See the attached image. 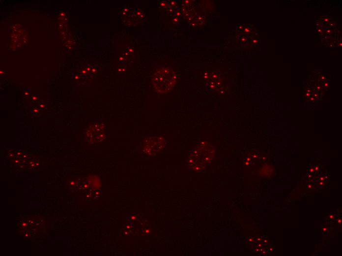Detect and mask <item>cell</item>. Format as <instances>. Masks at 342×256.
<instances>
[{
  "instance_id": "cell-1",
  "label": "cell",
  "mask_w": 342,
  "mask_h": 256,
  "mask_svg": "<svg viewBox=\"0 0 342 256\" xmlns=\"http://www.w3.org/2000/svg\"><path fill=\"white\" fill-rule=\"evenodd\" d=\"M215 155L213 146L207 142H202L190 152L188 160V167L198 172L204 169L211 162Z\"/></svg>"
},
{
  "instance_id": "cell-2",
  "label": "cell",
  "mask_w": 342,
  "mask_h": 256,
  "mask_svg": "<svg viewBox=\"0 0 342 256\" xmlns=\"http://www.w3.org/2000/svg\"><path fill=\"white\" fill-rule=\"evenodd\" d=\"M176 80V74L172 68L162 66L154 73L152 84L158 93H166L173 88Z\"/></svg>"
},
{
  "instance_id": "cell-3",
  "label": "cell",
  "mask_w": 342,
  "mask_h": 256,
  "mask_svg": "<svg viewBox=\"0 0 342 256\" xmlns=\"http://www.w3.org/2000/svg\"><path fill=\"white\" fill-rule=\"evenodd\" d=\"M106 128L101 123H95L91 125L86 131V137L89 141L92 142H100L105 136Z\"/></svg>"
},
{
  "instance_id": "cell-4",
  "label": "cell",
  "mask_w": 342,
  "mask_h": 256,
  "mask_svg": "<svg viewBox=\"0 0 342 256\" xmlns=\"http://www.w3.org/2000/svg\"><path fill=\"white\" fill-rule=\"evenodd\" d=\"M164 145V140L160 137H148L144 142V149L147 154L157 153Z\"/></svg>"
}]
</instances>
